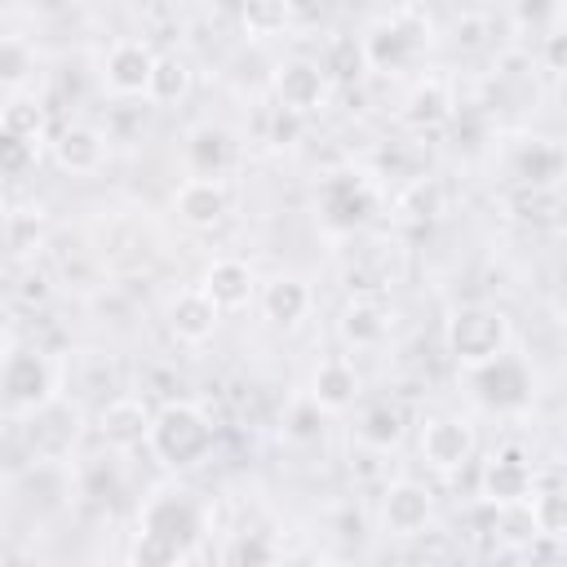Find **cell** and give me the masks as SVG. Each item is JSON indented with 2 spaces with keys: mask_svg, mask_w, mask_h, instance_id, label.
I'll use <instances>...</instances> for the list:
<instances>
[{
  "mask_svg": "<svg viewBox=\"0 0 567 567\" xmlns=\"http://www.w3.org/2000/svg\"><path fill=\"white\" fill-rule=\"evenodd\" d=\"M447 341H452V354L465 363V368H478L496 354H505V341H509V319L492 306H465L452 315L447 323Z\"/></svg>",
  "mask_w": 567,
  "mask_h": 567,
  "instance_id": "cell-4",
  "label": "cell"
},
{
  "mask_svg": "<svg viewBox=\"0 0 567 567\" xmlns=\"http://www.w3.org/2000/svg\"><path fill=\"white\" fill-rule=\"evenodd\" d=\"M199 288H204L221 310H239V306L252 301L257 279H252L248 261H239V257H217V261L204 270V284H199Z\"/></svg>",
  "mask_w": 567,
  "mask_h": 567,
  "instance_id": "cell-14",
  "label": "cell"
},
{
  "mask_svg": "<svg viewBox=\"0 0 567 567\" xmlns=\"http://www.w3.org/2000/svg\"><path fill=\"white\" fill-rule=\"evenodd\" d=\"M341 332H346V341H354V346H372V341L385 337V315H381L372 301H354V306H346Z\"/></svg>",
  "mask_w": 567,
  "mask_h": 567,
  "instance_id": "cell-23",
  "label": "cell"
},
{
  "mask_svg": "<svg viewBox=\"0 0 567 567\" xmlns=\"http://www.w3.org/2000/svg\"><path fill=\"white\" fill-rule=\"evenodd\" d=\"M275 93H279V106L306 115V111L323 106V97H328V71L319 62H288L275 75Z\"/></svg>",
  "mask_w": 567,
  "mask_h": 567,
  "instance_id": "cell-13",
  "label": "cell"
},
{
  "mask_svg": "<svg viewBox=\"0 0 567 567\" xmlns=\"http://www.w3.org/2000/svg\"><path fill=\"white\" fill-rule=\"evenodd\" d=\"M239 22L252 40L279 35L292 22V0H239Z\"/></svg>",
  "mask_w": 567,
  "mask_h": 567,
  "instance_id": "cell-20",
  "label": "cell"
},
{
  "mask_svg": "<svg viewBox=\"0 0 567 567\" xmlns=\"http://www.w3.org/2000/svg\"><path fill=\"white\" fill-rule=\"evenodd\" d=\"M261 306H266V315H270L275 323L292 328V323H301L306 310H310V288H306L301 279H292V275H279L275 284H266Z\"/></svg>",
  "mask_w": 567,
  "mask_h": 567,
  "instance_id": "cell-17",
  "label": "cell"
},
{
  "mask_svg": "<svg viewBox=\"0 0 567 567\" xmlns=\"http://www.w3.org/2000/svg\"><path fill=\"white\" fill-rule=\"evenodd\" d=\"M354 399H359V368H354V359H346V354L319 359V368L310 377V403L319 412H346V408H354Z\"/></svg>",
  "mask_w": 567,
  "mask_h": 567,
  "instance_id": "cell-12",
  "label": "cell"
},
{
  "mask_svg": "<svg viewBox=\"0 0 567 567\" xmlns=\"http://www.w3.org/2000/svg\"><path fill=\"white\" fill-rule=\"evenodd\" d=\"M399 439H403V412H399V408L377 403V408L363 412V421H359V443H368V447H377V452H390Z\"/></svg>",
  "mask_w": 567,
  "mask_h": 567,
  "instance_id": "cell-21",
  "label": "cell"
},
{
  "mask_svg": "<svg viewBox=\"0 0 567 567\" xmlns=\"http://www.w3.org/2000/svg\"><path fill=\"white\" fill-rule=\"evenodd\" d=\"M4 399L13 416H31L58 399V368L40 350H18L13 337L4 354Z\"/></svg>",
  "mask_w": 567,
  "mask_h": 567,
  "instance_id": "cell-3",
  "label": "cell"
},
{
  "mask_svg": "<svg viewBox=\"0 0 567 567\" xmlns=\"http://www.w3.org/2000/svg\"><path fill=\"white\" fill-rule=\"evenodd\" d=\"M22 75H27V49H22L18 35H9L4 40V84H9V93H18Z\"/></svg>",
  "mask_w": 567,
  "mask_h": 567,
  "instance_id": "cell-27",
  "label": "cell"
},
{
  "mask_svg": "<svg viewBox=\"0 0 567 567\" xmlns=\"http://www.w3.org/2000/svg\"><path fill=\"white\" fill-rule=\"evenodd\" d=\"M137 527H142V540H146V549L137 545V558H182L186 554L182 545L195 540L199 527H204V509H199L195 492H186V487H159L142 505Z\"/></svg>",
  "mask_w": 567,
  "mask_h": 567,
  "instance_id": "cell-1",
  "label": "cell"
},
{
  "mask_svg": "<svg viewBox=\"0 0 567 567\" xmlns=\"http://www.w3.org/2000/svg\"><path fill=\"white\" fill-rule=\"evenodd\" d=\"M221 323V306L204 292V288H186L173 297L168 306V332L182 341V346H204Z\"/></svg>",
  "mask_w": 567,
  "mask_h": 567,
  "instance_id": "cell-10",
  "label": "cell"
},
{
  "mask_svg": "<svg viewBox=\"0 0 567 567\" xmlns=\"http://www.w3.org/2000/svg\"><path fill=\"white\" fill-rule=\"evenodd\" d=\"M53 159L62 173H75V177L97 173L106 159V137L97 128H62L53 142Z\"/></svg>",
  "mask_w": 567,
  "mask_h": 567,
  "instance_id": "cell-15",
  "label": "cell"
},
{
  "mask_svg": "<svg viewBox=\"0 0 567 567\" xmlns=\"http://www.w3.org/2000/svg\"><path fill=\"white\" fill-rule=\"evenodd\" d=\"M545 62H549V71H567V35H549Z\"/></svg>",
  "mask_w": 567,
  "mask_h": 567,
  "instance_id": "cell-28",
  "label": "cell"
},
{
  "mask_svg": "<svg viewBox=\"0 0 567 567\" xmlns=\"http://www.w3.org/2000/svg\"><path fill=\"white\" fill-rule=\"evenodd\" d=\"M146 443H151V452H155L164 465L186 470V465H199V461L213 452V425H208V416H204L195 403L173 399V403H164V408L155 412Z\"/></svg>",
  "mask_w": 567,
  "mask_h": 567,
  "instance_id": "cell-2",
  "label": "cell"
},
{
  "mask_svg": "<svg viewBox=\"0 0 567 567\" xmlns=\"http://www.w3.org/2000/svg\"><path fill=\"white\" fill-rule=\"evenodd\" d=\"M40 124H44V111L31 97L9 93V102H4V133L27 137V142H40Z\"/></svg>",
  "mask_w": 567,
  "mask_h": 567,
  "instance_id": "cell-25",
  "label": "cell"
},
{
  "mask_svg": "<svg viewBox=\"0 0 567 567\" xmlns=\"http://www.w3.org/2000/svg\"><path fill=\"white\" fill-rule=\"evenodd\" d=\"M363 66H368V49L354 44V40H337V44L328 49V58H323V71L337 75V80H350V75H359Z\"/></svg>",
  "mask_w": 567,
  "mask_h": 567,
  "instance_id": "cell-26",
  "label": "cell"
},
{
  "mask_svg": "<svg viewBox=\"0 0 567 567\" xmlns=\"http://www.w3.org/2000/svg\"><path fill=\"white\" fill-rule=\"evenodd\" d=\"M540 536H567V487H540L527 496Z\"/></svg>",
  "mask_w": 567,
  "mask_h": 567,
  "instance_id": "cell-22",
  "label": "cell"
},
{
  "mask_svg": "<svg viewBox=\"0 0 567 567\" xmlns=\"http://www.w3.org/2000/svg\"><path fill=\"white\" fill-rule=\"evenodd\" d=\"M483 487H487V496L492 501H523V496H532V470L518 461V456H492V465H487V478H483Z\"/></svg>",
  "mask_w": 567,
  "mask_h": 567,
  "instance_id": "cell-18",
  "label": "cell"
},
{
  "mask_svg": "<svg viewBox=\"0 0 567 567\" xmlns=\"http://www.w3.org/2000/svg\"><path fill=\"white\" fill-rule=\"evenodd\" d=\"M190 84V66L182 58H159L155 62V80H151V102H177Z\"/></svg>",
  "mask_w": 567,
  "mask_h": 567,
  "instance_id": "cell-24",
  "label": "cell"
},
{
  "mask_svg": "<svg viewBox=\"0 0 567 567\" xmlns=\"http://www.w3.org/2000/svg\"><path fill=\"white\" fill-rule=\"evenodd\" d=\"M363 208H368V195H363V186L359 182H350V177H332L328 186H323V217L332 221V226H354L359 217H363Z\"/></svg>",
  "mask_w": 567,
  "mask_h": 567,
  "instance_id": "cell-19",
  "label": "cell"
},
{
  "mask_svg": "<svg viewBox=\"0 0 567 567\" xmlns=\"http://www.w3.org/2000/svg\"><path fill=\"white\" fill-rule=\"evenodd\" d=\"M470 381H474L478 403H487V408H496V412L523 408V403L532 399V377H527L523 359H514V354H496V359L470 368Z\"/></svg>",
  "mask_w": 567,
  "mask_h": 567,
  "instance_id": "cell-6",
  "label": "cell"
},
{
  "mask_svg": "<svg viewBox=\"0 0 567 567\" xmlns=\"http://www.w3.org/2000/svg\"><path fill=\"white\" fill-rule=\"evenodd\" d=\"M226 204H230L226 182H221V177H199V173H190V177L177 186V195H173L177 217H182L186 226H195V230L217 226V221L226 217Z\"/></svg>",
  "mask_w": 567,
  "mask_h": 567,
  "instance_id": "cell-9",
  "label": "cell"
},
{
  "mask_svg": "<svg viewBox=\"0 0 567 567\" xmlns=\"http://www.w3.org/2000/svg\"><path fill=\"white\" fill-rule=\"evenodd\" d=\"M430 509H434V492L416 478H399L381 496V527L390 536H416V532H425Z\"/></svg>",
  "mask_w": 567,
  "mask_h": 567,
  "instance_id": "cell-8",
  "label": "cell"
},
{
  "mask_svg": "<svg viewBox=\"0 0 567 567\" xmlns=\"http://www.w3.org/2000/svg\"><path fill=\"white\" fill-rule=\"evenodd\" d=\"M416 452H421V461H425L430 470L456 474V470L470 465V456H474V425L461 421V416H430V421H421Z\"/></svg>",
  "mask_w": 567,
  "mask_h": 567,
  "instance_id": "cell-5",
  "label": "cell"
},
{
  "mask_svg": "<svg viewBox=\"0 0 567 567\" xmlns=\"http://www.w3.org/2000/svg\"><path fill=\"white\" fill-rule=\"evenodd\" d=\"M155 53L151 44L142 40H115L102 58V84L115 93V97H137V93H151V80H155Z\"/></svg>",
  "mask_w": 567,
  "mask_h": 567,
  "instance_id": "cell-7",
  "label": "cell"
},
{
  "mask_svg": "<svg viewBox=\"0 0 567 567\" xmlns=\"http://www.w3.org/2000/svg\"><path fill=\"white\" fill-rule=\"evenodd\" d=\"M151 421H155V412L146 408L142 394H115L97 412V434L111 447H133V443H142L151 434Z\"/></svg>",
  "mask_w": 567,
  "mask_h": 567,
  "instance_id": "cell-11",
  "label": "cell"
},
{
  "mask_svg": "<svg viewBox=\"0 0 567 567\" xmlns=\"http://www.w3.org/2000/svg\"><path fill=\"white\" fill-rule=\"evenodd\" d=\"M186 159H190V173L221 177V168L230 164V137L221 128H213V124H199L186 137Z\"/></svg>",
  "mask_w": 567,
  "mask_h": 567,
  "instance_id": "cell-16",
  "label": "cell"
}]
</instances>
